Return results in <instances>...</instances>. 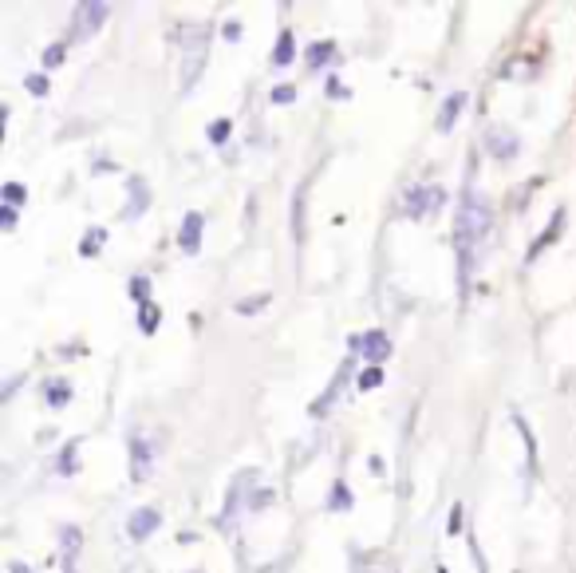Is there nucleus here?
I'll use <instances>...</instances> for the list:
<instances>
[{
	"label": "nucleus",
	"instance_id": "nucleus-2",
	"mask_svg": "<svg viewBox=\"0 0 576 573\" xmlns=\"http://www.w3.org/2000/svg\"><path fill=\"white\" fill-rule=\"evenodd\" d=\"M154 526H158V511H150V506H146V511H139L131 518V526H126V530H131V538H146V534L154 530Z\"/></svg>",
	"mask_w": 576,
	"mask_h": 573
},
{
	"label": "nucleus",
	"instance_id": "nucleus-13",
	"mask_svg": "<svg viewBox=\"0 0 576 573\" xmlns=\"http://www.w3.org/2000/svg\"><path fill=\"white\" fill-rule=\"evenodd\" d=\"M99 245H103V230H95V238H87V241H84V253L99 250Z\"/></svg>",
	"mask_w": 576,
	"mask_h": 573
},
{
	"label": "nucleus",
	"instance_id": "nucleus-12",
	"mask_svg": "<svg viewBox=\"0 0 576 573\" xmlns=\"http://www.w3.org/2000/svg\"><path fill=\"white\" fill-rule=\"evenodd\" d=\"M292 95H296L292 87H277V91H272V99H277V103H292Z\"/></svg>",
	"mask_w": 576,
	"mask_h": 573
},
{
	"label": "nucleus",
	"instance_id": "nucleus-5",
	"mask_svg": "<svg viewBox=\"0 0 576 573\" xmlns=\"http://www.w3.org/2000/svg\"><path fill=\"white\" fill-rule=\"evenodd\" d=\"M230 131H233L230 119H217V123H209V143H217V147H222V143L230 139Z\"/></svg>",
	"mask_w": 576,
	"mask_h": 573
},
{
	"label": "nucleus",
	"instance_id": "nucleus-4",
	"mask_svg": "<svg viewBox=\"0 0 576 573\" xmlns=\"http://www.w3.org/2000/svg\"><path fill=\"white\" fill-rule=\"evenodd\" d=\"M68 399H71V384H68V380H48V404L60 407V404H68Z\"/></svg>",
	"mask_w": 576,
	"mask_h": 573
},
{
	"label": "nucleus",
	"instance_id": "nucleus-10",
	"mask_svg": "<svg viewBox=\"0 0 576 573\" xmlns=\"http://www.w3.org/2000/svg\"><path fill=\"white\" fill-rule=\"evenodd\" d=\"M328 56H332V48H328V44H320V48H308V60H312V63H324Z\"/></svg>",
	"mask_w": 576,
	"mask_h": 573
},
{
	"label": "nucleus",
	"instance_id": "nucleus-11",
	"mask_svg": "<svg viewBox=\"0 0 576 573\" xmlns=\"http://www.w3.org/2000/svg\"><path fill=\"white\" fill-rule=\"evenodd\" d=\"M28 91H32V95H44V91H48V79H44V76H28Z\"/></svg>",
	"mask_w": 576,
	"mask_h": 573
},
{
	"label": "nucleus",
	"instance_id": "nucleus-9",
	"mask_svg": "<svg viewBox=\"0 0 576 573\" xmlns=\"http://www.w3.org/2000/svg\"><path fill=\"white\" fill-rule=\"evenodd\" d=\"M368 348H371V356H387V340L383 336H368Z\"/></svg>",
	"mask_w": 576,
	"mask_h": 573
},
{
	"label": "nucleus",
	"instance_id": "nucleus-1",
	"mask_svg": "<svg viewBox=\"0 0 576 573\" xmlns=\"http://www.w3.org/2000/svg\"><path fill=\"white\" fill-rule=\"evenodd\" d=\"M182 250L186 253H198V245H202V214L198 210H190L186 214V222H182Z\"/></svg>",
	"mask_w": 576,
	"mask_h": 573
},
{
	"label": "nucleus",
	"instance_id": "nucleus-16",
	"mask_svg": "<svg viewBox=\"0 0 576 573\" xmlns=\"http://www.w3.org/2000/svg\"><path fill=\"white\" fill-rule=\"evenodd\" d=\"M12 573H32L28 566H20V561H12Z\"/></svg>",
	"mask_w": 576,
	"mask_h": 573
},
{
	"label": "nucleus",
	"instance_id": "nucleus-6",
	"mask_svg": "<svg viewBox=\"0 0 576 573\" xmlns=\"http://www.w3.org/2000/svg\"><path fill=\"white\" fill-rule=\"evenodd\" d=\"M292 56H296V48H292V36L285 32V36H280V44H277V52H272V60H277V63H288Z\"/></svg>",
	"mask_w": 576,
	"mask_h": 573
},
{
	"label": "nucleus",
	"instance_id": "nucleus-8",
	"mask_svg": "<svg viewBox=\"0 0 576 573\" xmlns=\"http://www.w3.org/2000/svg\"><path fill=\"white\" fill-rule=\"evenodd\" d=\"M375 384H383V372H379V368H368V372L360 376V388L368 392V388H375Z\"/></svg>",
	"mask_w": 576,
	"mask_h": 573
},
{
	"label": "nucleus",
	"instance_id": "nucleus-15",
	"mask_svg": "<svg viewBox=\"0 0 576 573\" xmlns=\"http://www.w3.org/2000/svg\"><path fill=\"white\" fill-rule=\"evenodd\" d=\"M63 60V48H48V63H60Z\"/></svg>",
	"mask_w": 576,
	"mask_h": 573
},
{
	"label": "nucleus",
	"instance_id": "nucleus-3",
	"mask_svg": "<svg viewBox=\"0 0 576 573\" xmlns=\"http://www.w3.org/2000/svg\"><path fill=\"white\" fill-rule=\"evenodd\" d=\"M462 103H466V95H450V99H446L442 115H438V127H442V131H450V127H454V119H458V111H462Z\"/></svg>",
	"mask_w": 576,
	"mask_h": 573
},
{
	"label": "nucleus",
	"instance_id": "nucleus-7",
	"mask_svg": "<svg viewBox=\"0 0 576 573\" xmlns=\"http://www.w3.org/2000/svg\"><path fill=\"white\" fill-rule=\"evenodd\" d=\"M4 202L8 206H20L24 202V186H20V182H8V186H4Z\"/></svg>",
	"mask_w": 576,
	"mask_h": 573
},
{
	"label": "nucleus",
	"instance_id": "nucleus-14",
	"mask_svg": "<svg viewBox=\"0 0 576 573\" xmlns=\"http://www.w3.org/2000/svg\"><path fill=\"white\" fill-rule=\"evenodd\" d=\"M142 332H154V308H142Z\"/></svg>",
	"mask_w": 576,
	"mask_h": 573
}]
</instances>
